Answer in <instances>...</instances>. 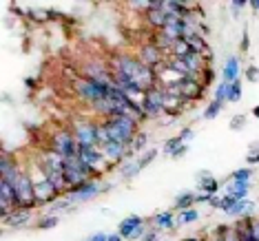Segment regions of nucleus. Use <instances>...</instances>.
<instances>
[{
  "label": "nucleus",
  "mask_w": 259,
  "mask_h": 241,
  "mask_svg": "<svg viewBox=\"0 0 259 241\" xmlns=\"http://www.w3.org/2000/svg\"><path fill=\"white\" fill-rule=\"evenodd\" d=\"M138 135V120L131 115L109 117L104 124H100V144L104 142H120L128 146Z\"/></svg>",
  "instance_id": "1"
},
{
  "label": "nucleus",
  "mask_w": 259,
  "mask_h": 241,
  "mask_svg": "<svg viewBox=\"0 0 259 241\" xmlns=\"http://www.w3.org/2000/svg\"><path fill=\"white\" fill-rule=\"evenodd\" d=\"M113 71L115 73H124V75H128V78H133L144 91L155 89V71H153L151 67H146L142 60L122 56V58H117V60H113Z\"/></svg>",
  "instance_id": "2"
},
{
  "label": "nucleus",
  "mask_w": 259,
  "mask_h": 241,
  "mask_svg": "<svg viewBox=\"0 0 259 241\" xmlns=\"http://www.w3.org/2000/svg\"><path fill=\"white\" fill-rule=\"evenodd\" d=\"M54 151L60 157H64V160H73V157H78L80 146H78V142H75V135L69 133V131L56 133L54 135Z\"/></svg>",
  "instance_id": "3"
},
{
  "label": "nucleus",
  "mask_w": 259,
  "mask_h": 241,
  "mask_svg": "<svg viewBox=\"0 0 259 241\" xmlns=\"http://www.w3.org/2000/svg\"><path fill=\"white\" fill-rule=\"evenodd\" d=\"M142 109H144V113L151 115V117L164 113V111H166V91L157 89V86H155V89H151V91H146L144 93Z\"/></svg>",
  "instance_id": "4"
},
{
  "label": "nucleus",
  "mask_w": 259,
  "mask_h": 241,
  "mask_svg": "<svg viewBox=\"0 0 259 241\" xmlns=\"http://www.w3.org/2000/svg\"><path fill=\"white\" fill-rule=\"evenodd\" d=\"M78 157L93 170V173L102 170V166L109 162V160H107V155L102 153V149H100V146H80Z\"/></svg>",
  "instance_id": "5"
},
{
  "label": "nucleus",
  "mask_w": 259,
  "mask_h": 241,
  "mask_svg": "<svg viewBox=\"0 0 259 241\" xmlns=\"http://www.w3.org/2000/svg\"><path fill=\"white\" fill-rule=\"evenodd\" d=\"M73 135H75L78 146H100V126H96V124L75 126Z\"/></svg>",
  "instance_id": "6"
},
{
  "label": "nucleus",
  "mask_w": 259,
  "mask_h": 241,
  "mask_svg": "<svg viewBox=\"0 0 259 241\" xmlns=\"http://www.w3.org/2000/svg\"><path fill=\"white\" fill-rule=\"evenodd\" d=\"M98 190H100L98 181L96 179H89V181H84V184L71 188V190H69L67 202H87V199H91Z\"/></svg>",
  "instance_id": "7"
},
{
  "label": "nucleus",
  "mask_w": 259,
  "mask_h": 241,
  "mask_svg": "<svg viewBox=\"0 0 259 241\" xmlns=\"http://www.w3.org/2000/svg\"><path fill=\"white\" fill-rule=\"evenodd\" d=\"M140 60H142L146 67H155V64H164V56H162V49L157 46L155 42L153 44H146L142 51H140Z\"/></svg>",
  "instance_id": "8"
},
{
  "label": "nucleus",
  "mask_w": 259,
  "mask_h": 241,
  "mask_svg": "<svg viewBox=\"0 0 259 241\" xmlns=\"http://www.w3.org/2000/svg\"><path fill=\"white\" fill-rule=\"evenodd\" d=\"M100 149H102V153L107 155L109 162H120L122 157H124L128 146L120 144V142H104V144H100Z\"/></svg>",
  "instance_id": "9"
},
{
  "label": "nucleus",
  "mask_w": 259,
  "mask_h": 241,
  "mask_svg": "<svg viewBox=\"0 0 259 241\" xmlns=\"http://www.w3.org/2000/svg\"><path fill=\"white\" fill-rule=\"evenodd\" d=\"M193 135V131L191 128H184V131H182L180 135H175V137H170L166 144H164V153H166V155H175V153H178L182 146H184V139L186 137H191Z\"/></svg>",
  "instance_id": "10"
},
{
  "label": "nucleus",
  "mask_w": 259,
  "mask_h": 241,
  "mask_svg": "<svg viewBox=\"0 0 259 241\" xmlns=\"http://www.w3.org/2000/svg\"><path fill=\"white\" fill-rule=\"evenodd\" d=\"M237 80H239V60L233 56L224 64V82L233 84V82H237Z\"/></svg>",
  "instance_id": "11"
},
{
  "label": "nucleus",
  "mask_w": 259,
  "mask_h": 241,
  "mask_svg": "<svg viewBox=\"0 0 259 241\" xmlns=\"http://www.w3.org/2000/svg\"><path fill=\"white\" fill-rule=\"evenodd\" d=\"M140 228H142V219H140V217H126V219L120 223V237H133Z\"/></svg>",
  "instance_id": "12"
},
{
  "label": "nucleus",
  "mask_w": 259,
  "mask_h": 241,
  "mask_svg": "<svg viewBox=\"0 0 259 241\" xmlns=\"http://www.w3.org/2000/svg\"><path fill=\"white\" fill-rule=\"evenodd\" d=\"M155 155H157V149H153V151H149V153H144V155L140 157L138 162H135V164H131L133 168H126V170H124V173H122V175H124V177H133V175H135V173H140V170H142V168H144L146 164H149V162H151V160H153V157H155Z\"/></svg>",
  "instance_id": "13"
},
{
  "label": "nucleus",
  "mask_w": 259,
  "mask_h": 241,
  "mask_svg": "<svg viewBox=\"0 0 259 241\" xmlns=\"http://www.w3.org/2000/svg\"><path fill=\"white\" fill-rule=\"evenodd\" d=\"M248 181H231L226 188V195H231L235 199H246V195H248Z\"/></svg>",
  "instance_id": "14"
},
{
  "label": "nucleus",
  "mask_w": 259,
  "mask_h": 241,
  "mask_svg": "<svg viewBox=\"0 0 259 241\" xmlns=\"http://www.w3.org/2000/svg\"><path fill=\"white\" fill-rule=\"evenodd\" d=\"M29 217H31V208H16L14 213H11V215L7 217V219H9L11 226L20 228V226H25V223H27Z\"/></svg>",
  "instance_id": "15"
},
{
  "label": "nucleus",
  "mask_w": 259,
  "mask_h": 241,
  "mask_svg": "<svg viewBox=\"0 0 259 241\" xmlns=\"http://www.w3.org/2000/svg\"><path fill=\"white\" fill-rule=\"evenodd\" d=\"M199 188H202V192H206V195H215L217 190H220V181H217L215 177H208L206 173L199 175Z\"/></svg>",
  "instance_id": "16"
},
{
  "label": "nucleus",
  "mask_w": 259,
  "mask_h": 241,
  "mask_svg": "<svg viewBox=\"0 0 259 241\" xmlns=\"http://www.w3.org/2000/svg\"><path fill=\"white\" fill-rule=\"evenodd\" d=\"M153 223H155V228H164V230H168V228L175 226V219H173V213H160L155 215V219H153Z\"/></svg>",
  "instance_id": "17"
},
{
  "label": "nucleus",
  "mask_w": 259,
  "mask_h": 241,
  "mask_svg": "<svg viewBox=\"0 0 259 241\" xmlns=\"http://www.w3.org/2000/svg\"><path fill=\"white\" fill-rule=\"evenodd\" d=\"M197 202V197L193 195V192H184V195H180L178 199H175V208L178 210H188L193 208V204Z\"/></svg>",
  "instance_id": "18"
},
{
  "label": "nucleus",
  "mask_w": 259,
  "mask_h": 241,
  "mask_svg": "<svg viewBox=\"0 0 259 241\" xmlns=\"http://www.w3.org/2000/svg\"><path fill=\"white\" fill-rule=\"evenodd\" d=\"M241 100V82H233L231 89H228V102H239Z\"/></svg>",
  "instance_id": "19"
},
{
  "label": "nucleus",
  "mask_w": 259,
  "mask_h": 241,
  "mask_svg": "<svg viewBox=\"0 0 259 241\" xmlns=\"http://www.w3.org/2000/svg\"><path fill=\"white\" fill-rule=\"evenodd\" d=\"M222 107H224L222 102H215V100H213V102H210L208 107H206V113H204V117H206V120H213V117H217V115H220Z\"/></svg>",
  "instance_id": "20"
},
{
  "label": "nucleus",
  "mask_w": 259,
  "mask_h": 241,
  "mask_svg": "<svg viewBox=\"0 0 259 241\" xmlns=\"http://www.w3.org/2000/svg\"><path fill=\"white\" fill-rule=\"evenodd\" d=\"M199 217V213L195 208H188V210H182L180 213V223H193Z\"/></svg>",
  "instance_id": "21"
},
{
  "label": "nucleus",
  "mask_w": 259,
  "mask_h": 241,
  "mask_svg": "<svg viewBox=\"0 0 259 241\" xmlns=\"http://www.w3.org/2000/svg\"><path fill=\"white\" fill-rule=\"evenodd\" d=\"M228 89H231V84H228V82H222V84L217 86V91H215V102L224 104V100H228Z\"/></svg>",
  "instance_id": "22"
},
{
  "label": "nucleus",
  "mask_w": 259,
  "mask_h": 241,
  "mask_svg": "<svg viewBox=\"0 0 259 241\" xmlns=\"http://www.w3.org/2000/svg\"><path fill=\"white\" fill-rule=\"evenodd\" d=\"M250 175H252V168H239V170H235V173L231 175V179L233 181H248Z\"/></svg>",
  "instance_id": "23"
},
{
  "label": "nucleus",
  "mask_w": 259,
  "mask_h": 241,
  "mask_svg": "<svg viewBox=\"0 0 259 241\" xmlns=\"http://www.w3.org/2000/svg\"><path fill=\"white\" fill-rule=\"evenodd\" d=\"M144 144H146V133H140V135H135L133 137V142L128 144V149L131 151H142Z\"/></svg>",
  "instance_id": "24"
},
{
  "label": "nucleus",
  "mask_w": 259,
  "mask_h": 241,
  "mask_svg": "<svg viewBox=\"0 0 259 241\" xmlns=\"http://www.w3.org/2000/svg\"><path fill=\"white\" fill-rule=\"evenodd\" d=\"M56 223H58V217H45V221H40L38 228H42L45 230V228H54Z\"/></svg>",
  "instance_id": "25"
},
{
  "label": "nucleus",
  "mask_w": 259,
  "mask_h": 241,
  "mask_svg": "<svg viewBox=\"0 0 259 241\" xmlns=\"http://www.w3.org/2000/svg\"><path fill=\"white\" fill-rule=\"evenodd\" d=\"M111 239V234H104V232H98V234H93V237L89 241H109Z\"/></svg>",
  "instance_id": "26"
},
{
  "label": "nucleus",
  "mask_w": 259,
  "mask_h": 241,
  "mask_svg": "<svg viewBox=\"0 0 259 241\" xmlns=\"http://www.w3.org/2000/svg\"><path fill=\"white\" fill-rule=\"evenodd\" d=\"M246 75H248V80H250V82H255V80H257V75H259V69H257V67H250Z\"/></svg>",
  "instance_id": "27"
},
{
  "label": "nucleus",
  "mask_w": 259,
  "mask_h": 241,
  "mask_svg": "<svg viewBox=\"0 0 259 241\" xmlns=\"http://www.w3.org/2000/svg\"><path fill=\"white\" fill-rule=\"evenodd\" d=\"M248 31H244V38H241V51H246V49H248Z\"/></svg>",
  "instance_id": "28"
},
{
  "label": "nucleus",
  "mask_w": 259,
  "mask_h": 241,
  "mask_svg": "<svg viewBox=\"0 0 259 241\" xmlns=\"http://www.w3.org/2000/svg\"><path fill=\"white\" fill-rule=\"evenodd\" d=\"M248 164H259V151L250 153V155H248Z\"/></svg>",
  "instance_id": "29"
},
{
  "label": "nucleus",
  "mask_w": 259,
  "mask_h": 241,
  "mask_svg": "<svg viewBox=\"0 0 259 241\" xmlns=\"http://www.w3.org/2000/svg\"><path fill=\"white\" fill-rule=\"evenodd\" d=\"M246 3H241V0H237V3H231V7H233V11H239L241 7H244Z\"/></svg>",
  "instance_id": "30"
},
{
  "label": "nucleus",
  "mask_w": 259,
  "mask_h": 241,
  "mask_svg": "<svg viewBox=\"0 0 259 241\" xmlns=\"http://www.w3.org/2000/svg\"><path fill=\"white\" fill-rule=\"evenodd\" d=\"M244 122V115H239V117H235L233 120V128H239V124Z\"/></svg>",
  "instance_id": "31"
},
{
  "label": "nucleus",
  "mask_w": 259,
  "mask_h": 241,
  "mask_svg": "<svg viewBox=\"0 0 259 241\" xmlns=\"http://www.w3.org/2000/svg\"><path fill=\"white\" fill-rule=\"evenodd\" d=\"M155 237H157V234L151 232V234H146V237H144V241H155Z\"/></svg>",
  "instance_id": "32"
},
{
  "label": "nucleus",
  "mask_w": 259,
  "mask_h": 241,
  "mask_svg": "<svg viewBox=\"0 0 259 241\" xmlns=\"http://www.w3.org/2000/svg\"><path fill=\"white\" fill-rule=\"evenodd\" d=\"M248 5H250V7H252V9H257V11H259V0H250V3H248Z\"/></svg>",
  "instance_id": "33"
},
{
  "label": "nucleus",
  "mask_w": 259,
  "mask_h": 241,
  "mask_svg": "<svg viewBox=\"0 0 259 241\" xmlns=\"http://www.w3.org/2000/svg\"><path fill=\"white\" fill-rule=\"evenodd\" d=\"M109 241H122V237H120V234H111Z\"/></svg>",
  "instance_id": "34"
},
{
  "label": "nucleus",
  "mask_w": 259,
  "mask_h": 241,
  "mask_svg": "<svg viewBox=\"0 0 259 241\" xmlns=\"http://www.w3.org/2000/svg\"><path fill=\"white\" fill-rule=\"evenodd\" d=\"M252 113H255V117H259V107H255V109H252Z\"/></svg>",
  "instance_id": "35"
},
{
  "label": "nucleus",
  "mask_w": 259,
  "mask_h": 241,
  "mask_svg": "<svg viewBox=\"0 0 259 241\" xmlns=\"http://www.w3.org/2000/svg\"><path fill=\"white\" fill-rule=\"evenodd\" d=\"M184 241H202V239H184Z\"/></svg>",
  "instance_id": "36"
},
{
  "label": "nucleus",
  "mask_w": 259,
  "mask_h": 241,
  "mask_svg": "<svg viewBox=\"0 0 259 241\" xmlns=\"http://www.w3.org/2000/svg\"><path fill=\"white\" fill-rule=\"evenodd\" d=\"M222 241H224V239H222Z\"/></svg>",
  "instance_id": "37"
}]
</instances>
